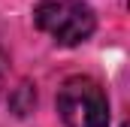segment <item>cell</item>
<instances>
[{
  "label": "cell",
  "instance_id": "cell-1",
  "mask_svg": "<svg viewBox=\"0 0 130 127\" xmlns=\"http://www.w3.org/2000/svg\"><path fill=\"white\" fill-rule=\"evenodd\" d=\"M33 24L58 45H82L97 30V15L85 0H39L33 6Z\"/></svg>",
  "mask_w": 130,
  "mask_h": 127
},
{
  "label": "cell",
  "instance_id": "cell-2",
  "mask_svg": "<svg viewBox=\"0 0 130 127\" xmlns=\"http://www.w3.org/2000/svg\"><path fill=\"white\" fill-rule=\"evenodd\" d=\"M58 115L67 127H109V97L97 79L70 76L58 88Z\"/></svg>",
  "mask_w": 130,
  "mask_h": 127
},
{
  "label": "cell",
  "instance_id": "cell-3",
  "mask_svg": "<svg viewBox=\"0 0 130 127\" xmlns=\"http://www.w3.org/2000/svg\"><path fill=\"white\" fill-rule=\"evenodd\" d=\"M121 127H127V124H121Z\"/></svg>",
  "mask_w": 130,
  "mask_h": 127
}]
</instances>
